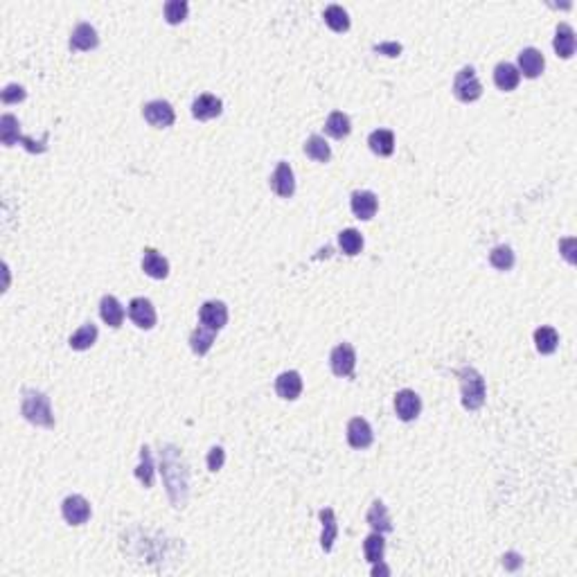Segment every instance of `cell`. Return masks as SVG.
Returning a JSON list of instances; mask_svg holds the SVG:
<instances>
[{"label":"cell","mask_w":577,"mask_h":577,"mask_svg":"<svg viewBox=\"0 0 577 577\" xmlns=\"http://www.w3.org/2000/svg\"><path fill=\"white\" fill-rule=\"evenodd\" d=\"M352 212L357 219L361 221H370L374 215H377V207H379V201L374 192H368V190H361V192H354L352 194Z\"/></svg>","instance_id":"14"},{"label":"cell","mask_w":577,"mask_h":577,"mask_svg":"<svg viewBox=\"0 0 577 577\" xmlns=\"http://www.w3.org/2000/svg\"><path fill=\"white\" fill-rule=\"evenodd\" d=\"M347 442L352 449H368L374 442V433L363 417H354L347 424Z\"/></svg>","instance_id":"12"},{"label":"cell","mask_w":577,"mask_h":577,"mask_svg":"<svg viewBox=\"0 0 577 577\" xmlns=\"http://www.w3.org/2000/svg\"><path fill=\"white\" fill-rule=\"evenodd\" d=\"M99 45V36L97 30L88 23H80L70 34V50H95Z\"/></svg>","instance_id":"18"},{"label":"cell","mask_w":577,"mask_h":577,"mask_svg":"<svg viewBox=\"0 0 577 577\" xmlns=\"http://www.w3.org/2000/svg\"><path fill=\"white\" fill-rule=\"evenodd\" d=\"M224 111V104H221L219 97L215 95H199L194 102H192V115L196 120H212V117L221 115Z\"/></svg>","instance_id":"19"},{"label":"cell","mask_w":577,"mask_h":577,"mask_svg":"<svg viewBox=\"0 0 577 577\" xmlns=\"http://www.w3.org/2000/svg\"><path fill=\"white\" fill-rule=\"evenodd\" d=\"M199 320L201 325L210 327V330H224L228 323V307L221 303V300H207L199 309Z\"/></svg>","instance_id":"8"},{"label":"cell","mask_w":577,"mask_h":577,"mask_svg":"<svg viewBox=\"0 0 577 577\" xmlns=\"http://www.w3.org/2000/svg\"><path fill=\"white\" fill-rule=\"evenodd\" d=\"M129 318L134 320L140 330H151L156 325V309L147 298H134L129 303Z\"/></svg>","instance_id":"13"},{"label":"cell","mask_w":577,"mask_h":577,"mask_svg":"<svg viewBox=\"0 0 577 577\" xmlns=\"http://www.w3.org/2000/svg\"><path fill=\"white\" fill-rule=\"evenodd\" d=\"M374 52L386 55V57H399L401 45L399 43H379V45H374Z\"/></svg>","instance_id":"40"},{"label":"cell","mask_w":577,"mask_h":577,"mask_svg":"<svg viewBox=\"0 0 577 577\" xmlns=\"http://www.w3.org/2000/svg\"><path fill=\"white\" fill-rule=\"evenodd\" d=\"M368 523L374 532H392V521H390V514H388V507L382 503V501H374L368 509Z\"/></svg>","instance_id":"24"},{"label":"cell","mask_w":577,"mask_h":577,"mask_svg":"<svg viewBox=\"0 0 577 577\" xmlns=\"http://www.w3.org/2000/svg\"><path fill=\"white\" fill-rule=\"evenodd\" d=\"M0 140H3L5 147H14L16 142H21L30 153H43L48 149V134H43V138L38 142H34L32 138H25L21 134L18 120L9 113H5L3 117H0Z\"/></svg>","instance_id":"4"},{"label":"cell","mask_w":577,"mask_h":577,"mask_svg":"<svg viewBox=\"0 0 577 577\" xmlns=\"http://www.w3.org/2000/svg\"><path fill=\"white\" fill-rule=\"evenodd\" d=\"M21 413H23L25 419H28V422H32L36 426H43V428L55 426V415H52L50 399H48L45 392H38V390L25 392Z\"/></svg>","instance_id":"3"},{"label":"cell","mask_w":577,"mask_h":577,"mask_svg":"<svg viewBox=\"0 0 577 577\" xmlns=\"http://www.w3.org/2000/svg\"><path fill=\"white\" fill-rule=\"evenodd\" d=\"M271 190L282 196V199H288V196H293L296 192V178H293V169L288 163H278L275 167V172L271 176Z\"/></svg>","instance_id":"11"},{"label":"cell","mask_w":577,"mask_h":577,"mask_svg":"<svg viewBox=\"0 0 577 577\" xmlns=\"http://www.w3.org/2000/svg\"><path fill=\"white\" fill-rule=\"evenodd\" d=\"M99 316H102V320L107 323L109 327L117 330V327H120L122 320H124V307L120 305V300H117V298L104 296L102 303H99Z\"/></svg>","instance_id":"22"},{"label":"cell","mask_w":577,"mask_h":577,"mask_svg":"<svg viewBox=\"0 0 577 577\" xmlns=\"http://www.w3.org/2000/svg\"><path fill=\"white\" fill-rule=\"evenodd\" d=\"M305 153L309 156L311 161H316V163H327V161L332 158L330 144H327L325 138H320V136H311V138L305 142Z\"/></svg>","instance_id":"31"},{"label":"cell","mask_w":577,"mask_h":577,"mask_svg":"<svg viewBox=\"0 0 577 577\" xmlns=\"http://www.w3.org/2000/svg\"><path fill=\"white\" fill-rule=\"evenodd\" d=\"M534 345H536V352L553 354L559 345V334L553 327H539V330L534 332Z\"/></svg>","instance_id":"30"},{"label":"cell","mask_w":577,"mask_h":577,"mask_svg":"<svg viewBox=\"0 0 577 577\" xmlns=\"http://www.w3.org/2000/svg\"><path fill=\"white\" fill-rule=\"evenodd\" d=\"M215 336H217L215 330H210V327H205V325H199V327H196V330L192 332V336H190V347H192V352H194V354H199V357L207 354V350L212 347V343H215Z\"/></svg>","instance_id":"26"},{"label":"cell","mask_w":577,"mask_h":577,"mask_svg":"<svg viewBox=\"0 0 577 577\" xmlns=\"http://www.w3.org/2000/svg\"><path fill=\"white\" fill-rule=\"evenodd\" d=\"M61 514H63L65 521L70 523V526H82V523H86L90 519V503L86 501L84 496L72 494L63 501Z\"/></svg>","instance_id":"10"},{"label":"cell","mask_w":577,"mask_h":577,"mask_svg":"<svg viewBox=\"0 0 577 577\" xmlns=\"http://www.w3.org/2000/svg\"><path fill=\"white\" fill-rule=\"evenodd\" d=\"M325 131H327V136H332V138L340 140V138L350 136V131H352V122H350V117H347L345 113L334 111V113H330V117H327V122H325Z\"/></svg>","instance_id":"27"},{"label":"cell","mask_w":577,"mask_h":577,"mask_svg":"<svg viewBox=\"0 0 577 577\" xmlns=\"http://www.w3.org/2000/svg\"><path fill=\"white\" fill-rule=\"evenodd\" d=\"M161 471L167 485V494L172 498L174 507H183L188 501V469L183 463V455L176 447L167 444L161 451Z\"/></svg>","instance_id":"1"},{"label":"cell","mask_w":577,"mask_h":577,"mask_svg":"<svg viewBox=\"0 0 577 577\" xmlns=\"http://www.w3.org/2000/svg\"><path fill=\"white\" fill-rule=\"evenodd\" d=\"M395 411L401 422H413L422 413V399L415 390H399L395 395Z\"/></svg>","instance_id":"9"},{"label":"cell","mask_w":577,"mask_h":577,"mask_svg":"<svg viewBox=\"0 0 577 577\" xmlns=\"http://www.w3.org/2000/svg\"><path fill=\"white\" fill-rule=\"evenodd\" d=\"M455 377L460 379L463 406L467 411H478L485 404V397H487V386H485L482 374L476 368H471V365H463V368L455 372Z\"/></svg>","instance_id":"2"},{"label":"cell","mask_w":577,"mask_h":577,"mask_svg":"<svg viewBox=\"0 0 577 577\" xmlns=\"http://www.w3.org/2000/svg\"><path fill=\"white\" fill-rule=\"evenodd\" d=\"M514 251L509 246H496L492 248V253H490V264L498 271H509L514 266Z\"/></svg>","instance_id":"35"},{"label":"cell","mask_w":577,"mask_h":577,"mask_svg":"<svg viewBox=\"0 0 577 577\" xmlns=\"http://www.w3.org/2000/svg\"><path fill=\"white\" fill-rule=\"evenodd\" d=\"M544 65H546V59H544V55L536 48L521 50V55H519V72H523V77H528V80H536V77L544 72Z\"/></svg>","instance_id":"16"},{"label":"cell","mask_w":577,"mask_h":577,"mask_svg":"<svg viewBox=\"0 0 577 577\" xmlns=\"http://www.w3.org/2000/svg\"><path fill=\"white\" fill-rule=\"evenodd\" d=\"M330 365L336 377H354L357 368V352L350 343H340L330 354Z\"/></svg>","instance_id":"7"},{"label":"cell","mask_w":577,"mask_h":577,"mask_svg":"<svg viewBox=\"0 0 577 577\" xmlns=\"http://www.w3.org/2000/svg\"><path fill=\"white\" fill-rule=\"evenodd\" d=\"M325 23L330 25L334 32H347L350 30V16L340 5H330L323 14Z\"/></svg>","instance_id":"32"},{"label":"cell","mask_w":577,"mask_h":577,"mask_svg":"<svg viewBox=\"0 0 577 577\" xmlns=\"http://www.w3.org/2000/svg\"><path fill=\"white\" fill-rule=\"evenodd\" d=\"M553 48L557 52V57H561V59H571L575 55V30L571 28L568 23H559L557 25Z\"/></svg>","instance_id":"20"},{"label":"cell","mask_w":577,"mask_h":577,"mask_svg":"<svg viewBox=\"0 0 577 577\" xmlns=\"http://www.w3.org/2000/svg\"><path fill=\"white\" fill-rule=\"evenodd\" d=\"M503 566L507 571H519L523 566V557L519 553H505L503 555Z\"/></svg>","instance_id":"39"},{"label":"cell","mask_w":577,"mask_h":577,"mask_svg":"<svg viewBox=\"0 0 577 577\" xmlns=\"http://www.w3.org/2000/svg\"><path fill=\"white\" fill-rule=\"evenodd\" d=\"M95 340H97V327L93 325V323H86V325H82L80 330H77L72 336H70V347L72 350H80V352H84V350H88V347H93L95 345Z\"/></svg>","instance_id":"28"},{"label":"cell","mask_w":577,"mask_h":577,"mask_svg":"<svg viewBox=\"0 0 577 577\" xmlns=\"http://www.w3.org/2000/svg\"><path fill=\"white\" fill-rule=\"evenodd\" d=\"M142 271L153 280H165L169 275V261L153 248H144L142 255Z\"/></svg>","instance_id":"17"},{"label":"cell","mask_w":577,"mask_h":577,"mask_svg":"<svg viewBox=\"0 0 577 577\" xmlns=\"http://www.w3.org/2000/svg\"><path fill=\"white\" fill-rule=\"evenodd\" d=\"M453 95L469 104V102H476L480 95H482V86L478 82V77H476V70L471 68V65H465V68L455 75V80H453Z\"/></svg>","instance_id":"5"},{"label":"cell","mask_w":577,"mask_h":577,"mask_svg":"<svg viewBox=\"0 0 577 577\" xmlns=\"http://www.w3.org/2000/svg\"><path fill=\"white\" fill-rule=\"evenodd\" d=\"M226 463V451L221 449V447H212L207 453V469L210 471H219L221 467H224Z\"/></svg>","instance_id":"38"},{"label":"cell","mask_w":577,"mask_h":577,"mask_svg":"<svg viewBox=\"0 0 577 577\" xmlns=\"http://www.w3.org/2000/svg\"><path fill=\"white\" fill-rule=\"evenodd\" d=\"M338 246H340V251H343L345 255L354 257V255H359L361 253V248H363V237H361V232L359 230H354V228H347L338 234Z\"/></svg>","instance_id":"33"},{"label":"cell","mask_w":577,"mask_h":577,"mask_svg":"<svg viewBox=\"0 0 577 577\" xmlns=\"http://www.w3.org/2000/svg\"><path fill=\"white\" fill-rule=\"evenodd\" d=\"M368 144L377 156H390L395 151V136H392V131L388 129H377L370 134Z\"/></svg>","instance_id":"25"},{"label":"cell","mask_w":577,"mask_h":577,"mask_svg":"<svg viewBox=\"0 0 577 577\" xmlns=\"http://www.w3.org/2000/svg\"><path fill=\"white\" fill-rule=\"evenodd\" d=\"M188 11H190V5L185 0H169L165 5V21L169 25H178L188 18Z\"/></svg>","instance_id":"36"},{"label":"cell","mask_w":577,"mask_h":577,"mask_svg":"<svg viewBox=\"0 0 577 577\" xmlns=\"http://www.w3.org/2000/svg\"><path fill=\"white\" fill-rule=\"evenodd\" d=\"M384 550H386V541L382 532H372L370 536H365L363 541V553L365 559L370 563H382L384 561Z\"/></svg>","instance_id":"29"},{"label":"cell","mask_w":577,"mask_h":577,"mask_svg":"<svg viewBox=\"0 0 577 577\" xmlns=\"http://www.w3.org/2000/svg\"><path fill=\"white\" fill-rule=\"evenodd\" d=\"M519 82H521V72H519L517 65L503 61V63H498L496 68H494V84H496V88H501V90H505V93H509V90H514L519 86Z\"/></svg>","instance_id":"21"},{"label":"cell","mask_w":577,"mask_h":577,"mask_svg":"<svg viewBox=\"0 0 577 577\" xmlns=\"http://www.w3.org/2000/svg\"><path fill=\"white\" fill-rule=\"evenodd\" d=\"M136 476L147 490L153 485V460H151V449L149 447L140 449V465L136 467Z\"/></svg>","instance_id":"34"},{"label":"cell","mask_w":577,"mask_h":577,"mask_svg":"<svg viewBox=\"0 0 577 577\" xmlns=\"http://www.w3.org/2000/svg\"><path fill=\"white\" fill-rule=\"evenodd\" d=\"M25 88L23 86H18V84H9V86H5V90H3V102L5 104H16V102H23L25 99Z\"/></svg>","instance_id":"37"},{"label":"cell","mask_w":577,"mask_h":577,"mask_svg":"<svg viewBox=\"0 0 577 577\" xmlns=\"http://www.w3.org/2000/svg\"><path fill=\"white\" fill-rule=\"evenodd\" d=\"M142 115H144V120H147L156 129H167V126H172L174 120H176V113L172 109V104L165 102V99H153L149 104H144Z\"/></svg>","instance_id":"6"},{"label":"cell","mask_w":577,"mask_h":577,"mask_svg":"<svg viewBox=\"0 0 577 577\" xmlns=\"http://www.w3.org/2000/svg\"><path fill=\"white\" fill-rule=\"evenodd\" d=\"M559 246H561L563 255H566V259H568L571 264H573V261H575V257H573V246H575V239H563Z\"/></svg>","instance_id":"41"},{"label":"cell","mask_w":577,"mask_h":577,"mask_svg":"<svg viewBox=\"0 0 577 577\" xmlns=\"http://www.w3.org/2000/svg\"><path fill=\"white\" fill-rule=\"evenodd\" d=\"M318 519L323 523V534H320V546L325 553H330L332 546H334V539L338 534V526H336V514L332 507H325L318 512Z\"/></svg>","instance_id":"23"},{"label":"cell","mask_w":577,"mask_h":577,"mask_svg":"<svg viewBox=\"0 0 577 577\" xmlns=\"http://www.w3.org/2000/svg\"><path fill=\"white\" fill-rule=\"evenodd\" d=\"M275 392H278V397H282L286 401L298 399L300 392H303V377H300L296 370L282 372L278 379H275Z\"/></svg>","instance_id":"15"}]
</instances>
